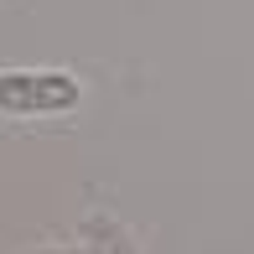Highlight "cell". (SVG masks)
<instances>
[{"mask_svg": "<svg viewBox=\"0 0 254 254\" xmlns=\"http://www.w3.org/2000/svg\"><path fill=\"white\" fill-rule=\"evenodd\" d=\"M83 88L73 73H26V67H5L0 73V114H67L78 109Z\"/></svg>", "mask_w": 254, "mask_h": 254, "instance_id": "6da1fadb", "label": "cell"}, {"mask_svg": "<svg viewBox=\"0 0 254 254\" xmlns=\"http://www.w3.org/2000/svg\"><path fill=\"white\" fill-rule=\"evenodd\" d=\"M42 254H88V249H42Z\"/></svg>", "mask_w": 254, "mask_h": 254, "instance_id": "7a4b0ae2", "label": "cell"}]
</instances>
